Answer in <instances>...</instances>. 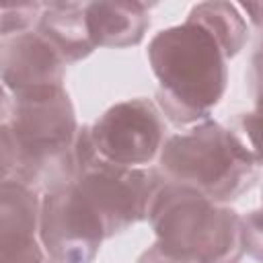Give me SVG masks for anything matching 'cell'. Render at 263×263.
<instances>
[{"label":"cell","mask_w":263,"mask_h":263,"mask_svg":"<svg viewBox=\"0 0 263 263\" xmlns=\"http://www.w3.org/2000/svg\"><path fill=\"white\" fill-rule=\"evenodd\" d=\"M66 62L35 31L0 39V84L14 97L62 88Z\"/></svg>","instance_id":"8"},{"label":"cell","mask_w":263,"mask_h":263,"mask_svg":"<svg viewBox=\"0 0 263 263\" xmlns=\"http://www.w3.org/2000/svg\"><path fill=\"white\" fill-rule=\"evenodd\" d=\"M156 247L185 263H236L245 255L242 218L193 189L162 183L150 210Z\"/></svg>","instance_id":"4"},{"label":"cell","mask_w":263,"mask_h":263,"mask_svg":"<svg viewBox=\"0 0 263 263\" xmlns=\"http://www.w3.org/2000/svg\"><path fill=\"white\" fill-rule=\"evenodd\" d=\"M242 236H245V251L251 253L259 261V249H261V220L259 212H251L247 218H242Z\"/></svg>","instance_id":"15"},{"label":"cell","mask_w":263,"mask_h":263,"mask_svg":"<svg viewBox=\"0 0 263 263\" xmlns=\"http://www.w3.org/2000/svg\"><path fill=\"white\" fill-rule=\"evenodd\" d=\"M43 4H0V37H12L31 29L41 16Z\"/></svg>","instance_id":"13"},{"label":"cell","mask_w":263,"mask_h":263,"mask_svg":"<svg viewBox=\"0 0 263 263\" xmlns=\"http://www.w3.org/2000/svg\"><path fill=\"white\" fill-rule=\"evenodd\" d=\"M191 21L201 25L222 47L226 60L234 58L249 41V27L238 14L234 4L228 2H201L189 12Z\"/></svg>","instance_id":"12"},{"label":"cell","mask_w":263,"mask_h":263,"mask_svg":"<svg viewBox=\"0 0 263 263\" xmlns=\"http://www.w3.org/2000/svg\"><path fill=\"white\" fill-rule=\"evenodd\" d=\"M39 199L35 189L0 183V263H45L39 236Z\"/></svg>","instance_id":"9"},{"label":"cell","mask_w":263,"mask_h":263,"mask_svg":"<svg viewBox=\"0 0 263 263\" xmlns=\"http://www.w3.org/2000/svg\"><path fill=\"white\" fill-rule=\"evenodd\" d=\"M158 162L166 183L193 189L214 203L236 199L259 179L257 150L212 119L171 136Z\"/></svg>","instance_id":"2"},{"label":"cell","mask_w":263,"mask_h":263,"mask_svg":"<svg viewBox=\"0 0 263 263\" xmlns=\"http://www.w3.org/2000/svg\"><path fill=\"white\" fill-rule=\"evenodd\" d=\"M164 132L160 111L148 99L117 103L88 127L97 156L129 168H144L160 154Z\"/></svg>","instance_id":"6"},{"label":"cell","mask_w":263,"mask_h":263,"mask_svg":"<svg viewBox=\"0 0 263 263\" xmlns=\"http://www.w3.org/2000/svg\"><path fill=\"white\" fill-rule=\"evenodd\" d=\"M78 175L74 187L99 216L105 238L148 218V210L164 179L152 168L117 166L97 156L88 127L76 136Z\"/></svg>","instance_id":"5"},{"label":"cell","mask_w":263,"mask_h":263,"mask_svg":"<svg viewBox=\"0 0 263 263\" xmlns=\"http://www.w3.org/2000/svg\"><path fill=\"white\" fill-rule=\"evenodd\" d=\"M103 240V224L74 183L45 193L39 208V242L53 263H92Z\"/></svg>","instance_id":"7"},{"label":"cell","mask_w":263,"mask_h":263,"mask_svg":"<svg viewBox=\"0 0 263 263\" xmlns=\"http://www.w3.org/2000/svg\"><path fill=\"white\" fill-rule=\"evenodd\" d=\"M84 4L86 2L43 4L37 21V33L60 53L66 64L80 62L97 49L88 35Z\"/></svg>","instance_id":"11"},{"label":"cell","mask_w":263,"mask_h":263,"mask_svg":"<svg viewBox=\"0 0 263 263\" xmlns=\"http://www.w3.org/2000/svg\"><path fill=\"white\" fill-rule=\"evenodd\" d=\"M84 14L95 47L138 45L150 25L148 4L142 2H86Z\"/></svg>","instance_id":"10"},{"label":"cell","mask_w":263,"mask_h":263,"mask_svg":"<svg viewBox=\"0 0 263 263\" xmlns=\"http://www.w3.org/2000/svg\"><path fill=\"white\" fill-rule=\"evenodd\" d=\"M148 62L158 80V105L177 125L205 121L228 82L226 55L195 21L158 31L148 43Z\"/></svg>","instance_id":"1"},{"label":"cell","mask_w":263,"mask_h":263,"mask_svg":"<svg viewBox=\"0 0 263 263\" xmlns=\"http://www.w3.org/2000/svg\"><path fill=\"white\" fill-rule=\"evenodd\" d=\"M138 263H185V261H179V259H173V257L164 255V253L154 245L150 251H146V253L142 255V259H140Z\"/></svg>","instance_id":"16"},{"label":"cell","mask_w":263,"mask_h":263,"mask_svg":"<svg viewBox=\"0 0 263 263\" xmlns=\"http://www.w3.org/2000/svg\"><path fill=\"white\" fill-rule=\"evenodd\" d=\"M18 171V150L8 123L0 125V183L14 181Z\"/></svg>","instance_id":"14"},{"label":"cell","mask_w":263,"mask_h":263,"mask_svg":"<svg viewBox=\"0 0 263 263\" xmlns=\"http://www.w3.org/2000/svg\"><path fill=\"white\" fill-rule=\"evenodd\" d=\"M8 127L18 150V183L53 191L78 175L74 107L64 88L14 97Z\"/></svg>","instance_id":"3"},{"label":"cell","mask_w":263,"mask_h":263,"mask_svg":"<svg viewBox=\"0 0 263 263\" xmlns=\"http://www.w3.org/2000/svg\"><path fill=\"white\" fill-rule=\"evenodd\" d=\"M10 109H12V101L8 99L6 88L0 84V125L10 117Z\"/></svg>","instance_id":"17"}]
</instances>
